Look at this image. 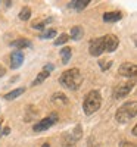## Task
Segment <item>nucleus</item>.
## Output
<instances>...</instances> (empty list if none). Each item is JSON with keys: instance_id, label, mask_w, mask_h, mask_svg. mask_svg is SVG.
<instances>
[{"instance_id": "nucleus-1", "label": "nucleus", "mask_w": 137, "mask_h": 147, "mask_svg": "<svg viewBox=\"0 0 137 147\" xmlns=\"http://www.w3.org/2000/svg\"><path fill=\"white\" fill-rule=\"evenodd\" d=\"M59 82H60V85H64L65 88L78 90V87L83 82V75H81L78 68H72V69H68L62 74L60 78H59Z\"/></svg>"}, {"instance_id": "nucleus-2", "label": "nucleus", "mask_w": 137, "mask_h": 147, "mask_svg": "<svg viewBox=\"0 0 137 147\" xmlns=\"http://www.w3.org/2000/svg\"><path fill=\"white\" fill-rule=\"evenodd\" d=\"M102 105V96L97 90H92L87 93L84 103H83V109L85 115H93L94 112H97L99 107Z\"/></svg>"}, {"instance_id": "nucleus-3", "label": "nucleus", "mask_w": 137, "mask_h": 147, "mask_svg": "<svg viewBox=\"0 0 137 147\" xmlns=\"http://www.w3.org/2000/svg\"><path fill=\"white\" fill-rule=\"evenodd\" d=\"M136 115H137V102L133 100V102L124 103L118 109V112L115 115V119H117V122H119V124H127L130 119L136 118Z\"/></svg>"}, {"instance_id": "nucleus-4", "label": "nucleus", "mask_w": 137, "mask_h": 147, "mask_svg": "<svg viewBox=\"0 0 137 147\" xmlns=\"http://www.w3.org/2000/svg\"><path fill=\"white\" fill-rule=\"evenodd\" d=\"M56 121H58V115H56V113H52L50 116H47V118H44V119L39 121L37 124H34L33 129H34L35 132H41V131H46V129H49V128H50V127L55 124Z\"/></svg>"}, {"instance_id": "nucleus-5", "label": "nucleus", "mask_w": 137, "mask_h": 147, "mask_svg": "<svg viewBox=\"0 0 137 147\" xmlns=\"http://www.w3.org/2000/svg\"><path fill=\"white\" fill-rule=\"evenodd\" d=\"M103 49L105 52H115L118 49V44H119V40L117 38V37L114 34H108V35H103Z\"/></svg>"}, {"instance_id": "nucleus-6", "label": "nucleus", "mask_w": 137, "mask_h": 147, "mask_svg": "<svg viewBox=\"0 0 137 147\" xmlns=\"http://www.w3.org/2000/svg\"><path fill=\"white\" fill-rule=\"evenodd\" d=\"M89 52L92 56H100L105 49H103V38L102 37H99V38H93L89 44Z\"/></svg>"}, {"instance_id": "nucleus-7", "label": "nucleus", "mask_w": 137, "mask_h": 147, "mask_svg": "<svg viewBox=\"0 0 137 147\" xmlns=\"http://www.w3.org/2000/svg\"><path fill=\"white\" fill-rule=\"evenodd\" d=\"M134 88V82H124L119 84L114 91V97L115 99H121V97H125L127 94H130V91Z\"/></svg>"}, {"instance_id": "nucleus-8", "label": "nucleus", "mask_w": 137, "mask_h": 147, "mask_svg": "<svg viewBox=\"0 0 137 147\" xmlns=\"http://www.w3.org/2000/svg\"><path fill=\"white\" fill-rule=\"evenodd\" d=\"M119 74L122 77H136L137 74V66L134 63H130V62H125L119 66Z\"/></svg>"}, {"instance_id": "nucleus-9", "label": "nucleus", "mask_w": 137, "mask_h": 147, "mask_svg": "<svg viewBox=\"0 0 137 147\" xmlns=\"http://www.w3.org/2000/svg\"><path fill=\"white\" fill-rule=\"evenodd\" d=\"M24 63V53L21 50H15L10 55V68L12 69H18Z\"/></svg>"}, {"instance_id": "nucleus-10", "label": "nucleus", "mask_w": 137, "mask_h": 147, "mask_svg": "<svg viewBox=\"0 0 137 147\" xmlns=\"http://www.w3.org/2000/svg\"><path fill=\"white\" fill-rule=\"evenodd\" d=\"M12 47H15V49H18V50L22 52L25 47H31V41L27 40V38H18L15 41H12Z\"/></svg>"}, {"instance_id": "nucleus-11", "label": "nucleus", "mask_w": 137, "mask_h": 147, "mask_svg": "<svg viewBox=\"0 0 137 147\" xmlns=\"http://www.w3.org/2000/svg\"><path fill=\"white\" fill-rule=\"evenodd\" d=\"M89 3H90V0H72V2H69V7H74L77 10H83L89 6Z\"/></svg>"}, {"instance_id": "nucleus-12", "label": "nucleus", "mask_w": 137, "mask_h": 147, "mask_svg": "<svg viewBox=\"0 0 137 147\" xmlns=\"http://www.w3.org/2000/svg\"><path fill=\"white\" fill-rule=\"evenodd\" d=\"M122 18V15L119 12H108V13L103 15V21L105 22H118Z\"/></svg>"}, {"instance_id": "nucleus-13", "label": "nucleus", "mask_w": 137, "mask_h": 147, "mask_svg": "<svg viewBox=\"0 0 137 147\" xmlns=\"http://www.w3.org/2000/svg\"><path fill=\"white\" fill-rule=\"evenodd\" d=\"M52 102L55 103V105H66L68 103V97L64 94V93H55L53 96H52Z\"/></svg>"}, {"instance_id": "nucleus-14", "label": "nucleus", "mask_w": 137, "mask_h": 147, "mask_svg": "<svg viewBox=\"0 0 137 147\" xmlns=\"http://www.w3.org/2000/svg\"><path fill=\"white\" fill-rule=\"evenodd\" d=\"M83 34H84V31H83V28L78 27V25L71 28V38H72V40H75V41L81 40V38H83Z\"/></svg>"}, {"instance_id": "nucleus-15", "label": "nucleus", "mask_w": 137, "mask_h": 147, "mask_svg": "<svg viewBox=\"0 0 137 147\" xmlns=\"http://www.w3.org/2000/svg\"><path fill=\"white\" fill-rule=\"evenodd\" d=\"M60 56H62V63H68L69 62V59H71V56H72V50L69 47H64L60 50Z\"/></svg>"}, {"instance_id": "nucleus-16", "label": "nucleus", "mask_w": 137, "mask_h": 147, "mask_svg": "<svg viewBox=\"0 0 137 147\" xmlns=\"http://www.w3.org/2000/svg\"><path fill=\"white\" fill-rule=\"evenodd\" d=\"M24 91H25V90H24L22 87H21V88H16V90H14V91L7 93V94L5 96V99H6V100H14V99H16V97H19Z\"/></svg>"}, {"instance_id": "nucleus-17", "label": "nucleus", "mask_w": 137, "mask_h": 147, "mask_svg": "<svg viewBox=\"0 0 137 147\" xmlns=\"http://www.w3.org/2000/svg\"><path fill=\"white\" fill-rule=\"evenodd\" d=\"M30 18H31V9H30L28 6L22 7L21 12H19V19H21V21H28Z\"/></svg>"}, {"instance_id": "nucleus-18", "label": "nucleus", "mask_w": 137, "mask_h": 147, "mask_svg": "<svg viewBox=\"0 0 137 147\" xmlns=\"http://www.w3.org/2000/svg\"><path fill=\"white\" fill-rule=\"evenodd\" d=\"M49 75H50V74H49V72H44V71H41L40 74H39V75H37V78L33 81V85H39V84H41Z\"/></svg>"}, {"instance_id": "nucleus-19", "label": "nucleus", "mask_w": 137, "mask_h": 147, "mask_svg": "<svg viewBox=\"0 0 137 147\" xmlns=\"http://www.w3.org/2000/svg\"><path fill=\"white\" fill-rule=\"evenodd\" d=\"M53 37H56V30H46L44 32L40 34L39 38H41V40H47V38H53Z\"/></svg>"}, {"instance_id": "nucleus-20", "label": "nucleus", "mask_w": 137, "mask_h": 147, "mask_svg": "<svg viewBox=\"0 0 137 147\" xmlns=\"http://www.w3.org/2000/svg\"><path fill=\"white\" fill-rule=\"evenodd\" d=\"M68 40H69V35H68V34H60V35H59V38L55 40V46H60V44L66 43Z\"/></svg>"}, {"instance_id": "nucleus-21", "label": "nucleus", "mask_w": 137, "mask_h": 147, "mask_svg": "<svg viewBox=\"0 0 137 147\" xmlns=\"http://www.w3.org/2000/svg\"><path fill=\"white\" fill-rule=\"evenodd\" d=\"M50 21H52V19H44L43 22H34L31 27H33L34 30H43V28H44V27L47 25V24L50 22Z\"/></svg>"}, {"instance_id": "nucleus-22", "label": "nucleus", "mask_w": 137, "mask_h": 147, "mask_svg": "<svg viewBox=\"0 0 137 147\" xmlns=\"http://www.w3.org/2000/svg\"><path fill=\"white\" fill-rule=\"evenodd\" d=\"M99 66H100L102 71H106V69H109L112 66V62L111 60H99Z\"/></svg>"}, {"instance_id": "nucleus-23", "label": "nucleus", "mask_w": 137, "mask_h": 147, "mask_svg": "<svg viewBox=\"0 0 137 147\" xmlns=\"http://www.w3.org/2000/svg\"><path fill=\"white\" fill-rule=\"evenodd\" d=\"M119 147H136V144H133V143H128V141H122V143L119 144Z\"/></svg>"}, {"instance_id": "nucleus-24", "label": "nucleus", "mask_w": 137, "mask_h": 147, "mask_svg": "<svg viewBox=\"0 0 137 147\" xmlns=\"http://www.w3.org/2000/svg\"><path fill=\"white\" fill-rule=\"evenodd\" d=\"M53 68H55L53 65H50V63H49V65H46V66H44V72H49V74H50V72L53 71Z\"/></svg>"}, {"instance_id": "nucleus-25", "label": "nucleus", "mask_w": 137, "mask_h": 147, "mask_svg": "<svg viewBox=\"0 0 137 147\" xmlns=\"http://www.w3.org/2000/svg\"><path fill=\"white\" fill-rule=\"evenodd\" d=\"M5 74H6V69H5L2 65H0V78H2V77L5 75Z\"/></svg>"}, {"instance_id": "nucleus-26", "label": "nucleus", "mask_w": 137, "mask_h": 147, "mask_svg": "<svg viewBox=\"0 0 137 147\" xmlns=\"http://www.w3.org/2000/svg\"><path fill=\"white\" fill-rule=\"evenodd\" d=\"M9 132H10V128H9V127H6V128L3 129V134H5V136H7Z\"/></svg>"}, {"instance_id": "nucleus-27", "label": "nucleus", "mask_w": 137, "mask_h": 147, "mask_svg": "<svg viewBox=\"0 0 137 147\" xmlns=\"http://www.w3.org/2000/svg\"><path fill=\"white\" fill-rule=\"evenodd\" d=\"M136 131H137V128H136V127H133V131H131V134H133V136H136V134H137Z\"/></svg>"}, {"instance_id": "nucleus-28", "label": "nucleus", "mask_w": 137, "mask_h": 147, "mask_svg": "<svg viewBox=\"0 0 137 147\" xmlns=\"http://www.w3.org/2000/svg\"><path fill=\"white\" fill-rule=\"evenodd\" d=\"M41 147H50V144H47V143H46V144H43Z\"/></svg>"}, {"instance_id": "nucleus-29", "label": "nucleus", "mask_w": 137, "mask_h": 147, "mask_svg": "<svg viewBox=\"0 0 137 147\" xmlns=\"http://www.w3.org/2000/svg\"><path fill=\"white\" fill-rule=\"evenodd\" d=\"M0 125H2V119H0Z\"/></svg>"}]
</instances>
